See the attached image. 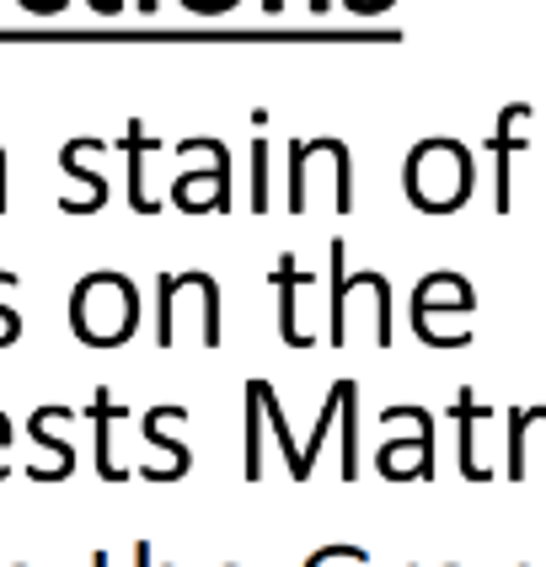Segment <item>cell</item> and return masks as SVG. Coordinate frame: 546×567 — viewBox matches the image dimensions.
<instances>
[{"instance_id":"15","label":"cell","mask_w":546,"mask_h":567,"mask_svg":"<svg viewBox=\"0 0 546 567\" xmlns=\"http://www.w3.org/2000/svg\"><path fill=\"white\" fill-rule=\"evenodd\" d=\"M262 429H268V417H262V402H257V391L247 385V461H241L247 482H262Z\"/></svg>"},{"instance_id":"13","label":"cell","mask_w":546,"mask_h":567,"mask_svg":"<svg viewBox=\"0 0 546 567\" xmlns=\"http://www.w3.org/2000/svg\"><path fill=\"white\" fill-rule=\"evenodd\" d=\"M338 396H343V482L359 476V385L338 380Z\"/></svg>"},{"instance_id":"14","label":"cell","mask_w":546,"mask_h":567,"mask_svg":"<svg viewBox=\"0 0 546 567\" xmlns=\"http://www.w3.org/2000/svg\"><path fill=\"white\" fill-rule=\"evenodd\" d=\"M546 423V408H509V476L519 482L525 476V444H530V429Z\"/></svg>"},{"instance_id":"10","label":"cell","mask_w":546,"mask_h":567,"mask_svg":"<svg viewBox=\"0 0 546 567\" xmlns=\"http://www.w3.org/2000/svg\"><path fill=\"white\" fill-rule=\"evenodd\" d=\"M257 391V402H262V417H268V434L279 440V450H285V466L295 482H306V450L295 444V434H289V423H285V408H279V396H274V385L268 380H247Z\"/></svg>"},{"instance_id":"20","label":"cell","mask_w":546,"mask_h":567,"mask_svg":"<svg viewBox=\"0 0 546 567\" xmlns=\"http://www.w3.org/2000/svg\"><path fill=\"white\" fill-rule=\"evenodd\" d=\"M28 11H38V17H54V11H64V0H22Z\"/></svg>"},{"instance_id":"12","label":"cell","mask_w":546,"mask_h":567,"mask_svg":"<svg viewBox=\"0 0 546 567\" xmlns=\"http://www.w3.org/2000/svg\"><path fill=\"white\" fill-rule=\"evenodd\" d=\"M124 151H128V204L140 209V215H156V204L145 198V156L156 151V140H145V128L140 124H128V134H124Z\"/></svg>"},{"instance_id":"2","label":"cell","mask_w":546,"mask_h":567,"mask_svg":"<svg viewBox=\"0 0 546 567\" xmlns=\"http://www.w3.org/2000/svg\"><path fill=\"white\" fill-rule=\"evenodd\" d=\"M402 183H408L413 209H423V215H450V209H461V204L472 198L477 166H472V151L455 145V140H423V145H413V156H408Z\"/></svg>"},{"instance_id":"11","label":"cell","mask_w":546,"mask_h":567,"mask_svg":"<svg viewBox=\"0 0 546 567\" xmlns=\"http://www.w3.org/2000/svg\"><path fill=\"white\" fill-rule=\"evenodd\" d=\"M274 284H279V338H285L289 348H306L311 338H306V332H300V321H295V289H306L311 274H300V268H295V257H285V262L274 268Z\"/></svg>"},{"instance_id":"18","label":"cell","mask_w":546,"mask_h":567,"mask_svg":"<svg viewBox=\"0 0 546 567\" xmlns=\"http://www.w3.org/2000/svg\"><path fill=\"white\" fill-rule=\"evenodd\" d=\"M338 563H343V546H321V551L306 567H338Z\"/></svg>"},{"instance_id":"21","label":"cell","mask_w":546,"mask_h":567,"mask_svg":"<svg viewBox=\"0 0 546 567\" xmlns=\"http://www.w3.org/2000/svg\"><path fill=\"white\" fill-rule=\"evenodd\" d=\"M134 567H156V557H151V540H134Z\"/></svg>"},{"instance_id":"19","label":"cell","mask_w":546,"mask_h":567,"mask_svg":"<svg viewBox=\"0 0 546 567\" xmlns=\"http://www.w3.org/2000/svg\"><path fill=\"white\" fill-rule=\"evenodd\" d=\"M11 440H17V434H11V417L0 412V450H11ZM6 472H11V466H0V482H6Z\"/></svg>"},{"instance_id":"23","label":"cell","mask_w":546,"mask_h":567,"mask_svg":"<svg viewBox=\"0 0 546 567\" xmlns=\"http://www.w3.org/2000/svg\"><path fill=\"white\" fill-rule=\"evenodd\" d=\"M86 567H119V563H113L107 551H96V557H92V563H86Z\"/></svg>"},{"instance_id":"16","label":"cell","mask_w":546,"mask_h":567,"mask_svg":"<svg viewBox=\"0 0 546 567\" xmlns=\"http://www.w3.org/2000/svg\"><path fill=\"white\" fill-rule=\"evenodd\" d=\"M262 161H268V145L257 140V145H253V215H262V209H268V188H262Z\"/></svg>"},{"instance_id":"6","label":"cell","mask_w":546,"mask_h":567,"mask_svg":"<svg viewBox=\"0 0 546 567\" xmlns=\"http://www.w3.org/2000/svg\"><path fill=\"white\" fill-rule=\"evenodd\" d=\"M86 412H92V423H96V476H102V482H124L128 466L119 461V423L128 417V408H119L113 391L102 385Z\"/></svg>"},{"instance_id":"17","label":"cell","mask_w":546,"mask_h":567,"mask_svg":"<svg viewBox=\"0 0 546 567\" xmlns=\"http://www.w3.org/2000/svg\"><path fill=\"white\" fill-rule=\"evenodd\" d=\"M6 279H11V274H0V284ZM17 338H22V316L11 311V306H0V348H11Z\"/></svg>"},{"instance_id":"22","label":"cell","mask_w":546,"mask_h":567,"mask_svg":"<svg viewBox=\"0 0 546 567\" xmlns=\"http://www.w3.org/2000/svg\"><path fill=\"white\" fill-rule=\"evenodd\" d=\"M92 11H102V17H113V11H119V0H92Z\"/></svg>"},{"instance_id":"8","label":"cell","mask_w":546,"mask_h":567,"mask_svg":"<svg viewBox=\"0 0 546 567\" xmlns=\"http://www.w3.org/2000/svg\"><path fill=\"white\" fill-rule=\"evenodd\" d=\"M64 417H75V412H70V408H38L28 417L32 444L54 455V466H49V476H43V482H64V476L75 472V444L64 440V434H54V423H64Z\"/></svg>"},{"instance_id":"5","label":"cell","mask_w":546,"mask_h":567,"mask_svg":"<svg viewBox=\"0 0 546 567\" xmlns=\"http://www.w3.org/2000/svg\"><path fill=\"white\" fill-rule=\"evenodd\" d=\"M166 423H188V408H151L145 412V423H140V434H145V444L151 450H161L166 455V466L161 472H151V482H183L193 466V450L183 440H172L166 434Z\"/></svg>"},{"instance_id":"3","label":"cell","mask_w":546,"mask_h":567,"mask_svg":"<svg viewBox=\"0 0 546 567\" xmlns=\"http://www.w3.org/2000/svg\"><path fill=\"white\" fill-rule=\"evenodd\" d=\"M477 306V289L461 279V274H429V279H418L413 289V332H418V343H429V348H450L445 338V316H466Z\"/></svg>"},{"instance_id":"4","label":"cell","mask_w":546,"mask_h":567,"mask_svg":"<svg viewBox=\"0 0 546 567\" xmlns=\"http://www.w3.org/2000/svg\"><path fill=\"white\" fill-rule=\"evenodd\" d=\"M375 472L391 476V482H413V476H434V423H423L413 429L408 440H391L381 444V455H375Z\"/></svg>"},{"instance_id":"24","label":"cell","mask_w":546,"mask_h":567,"mask_svg":"<svg viewBox=\"0 0 546 567\" xmlns=\"http://www.w3.org/2000/svg\"><path fill=\"white\" fill-rule=\"evenodd\" d=\"M140 11H156V0H140Z\"/></svg>"},{"instance_id":"1","label":"cell","mask_w":546,"mask_h":567,"mask_svg":"<svg viewBox=\"0 0 546 567\" xmlns=\"http://www.w3.org/2000/svg\"><path fill=\"white\" fill-rule=\"evenodd\" d=\"M70 327L86 348H119L140 327V289L128 274H86L70 289Z\"/></svg>"},{"instance_id":"7","label":"cell","mask_w":546,"mask_h":567,"mask_svg":"<svg viewBox=\"0 0 546 567\" xmlns=\"http://www.w3.org/2000/svg\"><path fill=\"white\" fill-rule=\"evenodd\" d=\"M487 417H493V408H482L477 391L466 385V391L455 396V423H461V476H472V482H487V476H493V466L482 461V450H477V429Z\"/></svg>"},{"instance_id":"25","label":"cell","mask_w":546,"mask_h":567,"mask_svg":"<svg viewBox=\"0 0 546 567\" xmlns=\"http://www.w3.org/2000/svg\"><path fill=\"white\" fill-rule=\"evenodd\" d=\"M385 6H391V0H381V11H385Z\"/></svg>"},{"instance_id":"9","label":"cell","mask_w":546,"mask_h":567,"mask_svg":"<svg viewBox=\"0 0 546 567\" xmlns=\"http://www.w3.org/2000/svg\"><path fill=\"white\" fill-rule=\"evenodd\" d=\"M530 124V102H514L498 113V134H493V156H498V215H509V156L525 151V134L519 128Z\"/></svg>"}]
</instances>
